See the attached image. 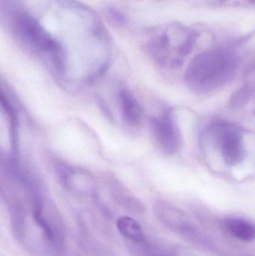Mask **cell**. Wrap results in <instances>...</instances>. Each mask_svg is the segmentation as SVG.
Returning <instances> with one entry per match:
<instances>
[{
    "instance_id": "1",
    "label": "cell",
    "mask_w": 255,
    "mask_h": 256,
    "mask_svg": "<svg viewBox=\"0 0 255 256\" xmlns=\"http://www.w3.org/2000/svg\"><path fill=\"white\" fill-rule=\"evenodd\" d=\"M236 62L226 51H209L196 56L186 72L187 85L193 91L208 93L223 86L232 80Z\"/></svg>"
},
{
    "instance_id": "2",
    "label": "cell",
    "mask_w": 255,
    "mask_h": 256,
    "mask_svg": "<svg viewBox=\"0 0 255 256\" xmlns=\"http://www.w3.org/2000/svg\"><path fill=\"white\" fill-rule=\"evenodd\" d=\"M211 134L226 165L233 166L242 162L246 152L242 132L238 128L228 123H218L211 128Z\"/></svg>"
},
{
    "instance_id": "3",
    "label": "cell",
    "mask_w": 255,
    "mask_h": 256,
    "mask_svg": "<svg viewBox=\"0 0 255 256\" xmlns=\"http://www.w3.org/2000/svg\"><path fill=\"white\" fill-rule=\"evenodd\" d=\"M151 123L154 137L163 152L169 154L178 152L181 148V136L172 116L164 114Z\"/></svg>"
},
{
    "instance_id": "4",
    "label": "cell",
    "mask_w": 255,
    "mask_h": 256,
    "mask_svg": "<svg viewBox=\"0 0 255 256\" xmlns=\"http://www.w3.org/2000/svg\"><path fill=\"white\" fill-rule=\"evenodd\" d=\"M123 120L128 126H139L142 121V110L133 94L127 90L120 92Z\"/></svg>"
},
{
    "instance_id": "5",
    "label": "cell",
    "mask_w": 255,
    "mask_h": 256,
    "mask_svg": "<svg viewBox=\"0 0 255 256\" xmlns=\"http://www.w3.org/2000/svg\"><path fill=\"white\" fill-rule=\"evenodd\" d=\"M116 226L120 234L130 242L134 244H143L145 242L143 230L133 218L121 216L117 220Z\"/></svg>"
},
{
    "instance_id": "6",
    "label": "cell",
    "mask_w": 255,
    "mask_h": 256,
    "mask_svg": "<svg viewBox=\"0 0 255 256\" xmlns=\"http://www.w3.org/2000/svg\"><path fill=\"white\" fill-rule=\"evenodd\" d=\"M225 228L232 237L241 242H252L255 238V227L243 220L235 218L226 220Z\"/></svg>"
},
{
    "instance_id": "7",
    "label": "cell",
    "mask_w": 255,
    "mask_h": 256,
    "mask_svg": "<svg viewBox=\"0 0 255 256\" xmlns=\"http://www.w3.org/2000/svg\"><path fill=\"white\" fill-rule=\"evenodd\" d=\"M195 40L193 38H190L187 39L184 44L181 45V48H179V54L180 55L182 56H186L190 54L192 50H193V46H194Z\"/></svg>"
},
{
    "instance_id": "8",
    "label": "cell",
    "mask_w": 255,
    "mask_h": 256,
    "mask_svg": "<svg viewBox=\"0 0 255 256\" xmlns=\"http://www.w3.org/2000/svg\"><path fill=\"white\" fill-rule=\"evenodd\" d=\"M249 2H250L251 4H255V0H249Z\"/></svg>"
}]
</instances>
